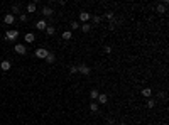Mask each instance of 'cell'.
<instances>
[{
    "mask_svg": "<svg viewBox=\"0 0 169 125\" xmlns=\"http://www.w3.org/2000/svg\"><path fill=\"white\" fill-rule=\"evenodd\" d=\"M19 37V31L17 29H10L5 32V41H15Z\"/></svg>",
    "mask_w": 169,
    "mask_h": 125,
    "instance_id": "obj_1",
    "label": "cell"
},
{
    "mask_svg": "<svg viewBox=\"0 0 169 125\" xmlns=\"http://www.w3.org/2000/svg\"><path fill=\"white\" fill-rule=\"evenodd\" d=\"M78 73H81V74H84V76H90V74H91V68L88 66V64L81 63V64H78Z\"/></svg>",
    "mask_w": 169,
    "mask_h": 125,
    "instance_id": "obj_2",
    "label": "cell"
},
{
    "mask_svg": "<svg viewBox=\"0 0 169 125\" xmlns=\"http://www.w3.org/2000/svg\"><path fill=\"white\" fill-rule=\"evenodd\" d=\"M41 14L44 15V17H53L54 10H53V7H51V5H44L42 9H41Z\"/></svg>",
    "mask_w": 169,
    "mask_h": 125,
    "instance_id": "obj_3",
    "label": "cell"
},
{
    "mask_svg": "<svg viewBox=\"0 0 169 125\" xmlns=\"http://www.w3.org/2000/svg\"><path fill=\"white\" fill-rule=\"evenodd\" d=\"M47 54H49V51L44 49V47H39V49H36V56H37L39 59H46Z\"/></svg>",
    "mask_w": 169,
    "mask_h": 125,
    "instance_id": "obj_4",
    "label": "cell"
},
{
    "mask_svg": "<svg viewBox=\"0 0 169 125\" xmlns=\"http://www.w3.org/2000/svg\"><path fill=\"white\" fill-rule=\"evenodd\" d=\"M15 52H17V54H21V56H24V54H27V47L24 46V44H15Z\"/></svg>",
    "mask_w": 169,
    "mask_h": 125,
    "instance_id": "obj_5",
    "label": "cell"
},
{
    "mask_svg": "<svg viewBox=\"0 0 169 125\" xmlns=\"http://www.w3.org/2000/svg\"><path fill=\"white\" fill-rule=\"evenodd\" d=\"M10 68H12V64H10L9 59H3L0 63V71H10Z\"/></svg>",
    "mask_w": 169,
    "mask_h": 125,
    "instance_id": "obj_6",
    "label": "cell"
},
{
    "mask_svg": "<svg viewBox=\"0 0 169 125\" xmlns=\"http://www.w3.org/2000/svg\"><path fill=\"white\" fill-rule=\"evenodd\" d=\"M3 22H5L7 26H12V24L15 22V15H12V14H5V17H3Z\"/></svg>",
    "mask_w": 169,
    "mask_h": 125,
    "instance_id": "obj_7",
    "label": "cell"
},
{
    "mask_svg": "<svg viewBox=\"0 0 169 125\" xmlns=\"http://www.w3.org/2000/svg\"><path fill=\"white\" fill-rule=\"evenodd\" d=\"M26 10H27V14H34V12L37 10V3H36V2H31V3H27Z\"/></svg>",
    "mask_w": 169,
    "mask_h": 125,
    "instance_id": "obj_8",
    "label": "cell"
},
{
    "mask_svg": "<svg viewBox=\"0 0 169 125\" xmlns=\"http://www.w3.org/2000/svg\"><path fill=\"white\" fill-rule=\"evenodd\" d=\"M90 17H91V15L88 14V12H84V10H83V12H79V21H81L83 24H86L88 21H90Z\"/></svg>",
    "mask_w": 169,
    "mask_h": 125,
    "instance_id": "obj_9",
    "label": "cell"
},
{
    "mask_svg": "<svg viewBox=\"0 0 169 125\" xmlns=\"http://www.w3.org/2000/svg\"><path fill=\"white\" fill-rule=\"evenodd\" d=\"M96 100H98V105H107V102H108V95H105V93L102 95V93H100Z\"/></svg>",
    "mask_w": 169,
    "mask_h": 125,
    "instance_id": "obj_10",
    "label": "cell"
},
{
    "mask_svg": "<svg viewBox=\"0 0 169 125\" xmlns=\"http://www.w3.org/2000/svg\"><path fill=\"white\" fill-rule=\"evenodd\" d=\"M36 27H37V31H46L47 22L46 21H37V22H36Z\"/></svg>",
    "mask_w": 169,
    "mask_h": 125,
    "instance_id": "obj_11",
    "label": "cell"
},
{
    "mask_svg": "<svg viewBox=\"0 0 169 125\" xmlns=\"http://www.w3.org/2000/svg\"><path fill=\"white\" fill-rule=\"evenodd\" d=\"M140 95H142L144 98H151V96H152V90H151V88H144V90L140 91Z\"/></svg>",
    "mask_w": 169,
    "mask_h": 125,
    "instance_id": "obj_12",
    "label": "cell"
},
{
    "mask_svg": "<svg viewBox=\"0 0 169 125\" xmlns=\"http://www.w3.org/2000/svg\"><path fill=\"white\" fill-rule=\"evenodd\" d=\"M24 41L31 44V42H34V41H36V36L32 34V32H27V34H26V37H24Z\"/></svg>",
    "mask_w": 169,
    "mask_h": 125,
    "instance_id": "obj_13",
    "label": "cell"
},
{
    "mask_svg": "<svg viewBox=\"0 0 169 125\" xmlns=\"http://www.w3.org/2000/svg\"><path fill=\"white\" fill-rule=\"evenodd\" d=\"M156 12H157V14H166V5H162V3H157V7H156Z\"/></svg>",
    "mask_w": 169,
    "mask_h": 125,
    "instance_id": "obj_14",
    "label": "cell"
},
{
    "mask_svg": "<svg viewBox=\"0 0 169 125\" xmlns=\"http://www.w3.org/2000/svg\"><path fill=\"white\" fill-rule=\"evenodd\" d=\"M71 37H73V32H71V31H64L63 32V39H64V41H69Z\"/></svg>",
    "mask_w": 169,
    "mask_h": 125,
    "instance_id": "obj_15",
    "label": "cell"
},
{
    "mask_svg": "<svg viewBox=\"0 0 169 125\" xmlns=\"http://www.w3.org/2000/svg\"><path fill=\"white\" fill-rule=\"evenodd\" d=\"M46 34H47V36H54V34H56V27L47 26V27H46Z\"/></svg>",
    "mask_w": 169,
    "mask_h": 125,
    "instance_id": "obj_16",
    "label": "cell"
},
{
    "mask_svg": "<svg viewBox=\"0 0 169 125\" xmlns=\"http://www.w3.org/2000/svg\"><path fill=\"white\" fill-rule=\"evenodd\" d=\"M56 61V56L53 54V52H49V54H47V58H46V63H49V64H53Z\"/></svg>",
    "mask_w": 169,
    "mask_h": 125,
    "instance_id": "obj_17",
    "label": "cell"
},
{
    "mask_svg": "<svg viewBox=\"0 0 169 125\" xmlns=\"http://www.w3.org/2000/svg\"><path fill=\"white\" fill-rule=\"evenodd\" d=\"M14 14H21V5H19V3H14V5H12V15Z\"/></svg>",
    "mask_w": 169,
    "mask_h": 125,
    "instance_id": "obj_18",
    "label": "cell"
},
{
    "mask_svg": "<svg viewBox=\"0 0 169 125\" xmlns=\"http://www.w3.org/2000/svg\"><path fill=\"white\" fill-rule=\"evenodd\" d=\"M79 29H81L83 32H90V31H91V26L86 22V24H83V26H79Z\"/></svg>",
    "mask_w": 169,
    "mask_h": 125,
    "instance_id": "obj_19",
    "label": "cell"
},
{
    "mask_svg": "<svg viewBox=\"0 0 169 125\" xmlns=\"http://www.w3.org/2000/svg\"><path fill=\"white\" fill-rule=\"evenodd\" d=\"M90 110L93 112V113H96V112H98V103H96V102H91V103H90Z\"/></svg>",
    "mask_w": 169,
    "mask_h": 125,
    "instance_id": "obj_20",
    "label": "cell"
},
{
    "mask_svg": "<svg viewBox=\"0 0 169 125\" xmlns=\"http://www.w3.org/2000/svg\"><path fill=\"white\" fill-rule=\"evenodd\" d=\"M98 95H100V93H98V90H95V88L90 91V98H91V100H96V98H98Z\"/></svg>",
    "mask_w": 169,
    "mask_h": 125,
    "instance_id": "obj_21",
    "label": "cell"
},
{
    "mask_svg": "<svg viewBox=\"0 0 169 125\" xmlns=\"http://www.w3.org/2000/svg\"><path fill=\"white\" fill-rule=\"evenodd\" d=\"M91 21H93V24H100V22H102V17H100V15H91Z\"/></svg>",
    "mask_w": 169,
    "mask_h": 125,
    "instance_id": "obj_22",
    "label": "cell"
},
{
    "mask_svg": "<svg viewBox=\"0 0 169 125\" xmlns=\"http://www.w3.org/2000/svg\"><path fill=\"white\" fill-rule=\"evenodd\" d=\"M117 24H120L118 21H117V19H112V21H110V29H112V31H113L115 27H117Z\"/></svg>",
    "mask_w": 169,
    "mask_h": 125,
    "instance_id": "obj_23",
    "label": "cell"
},
{
    "mask_svg": "<svg viewBox=\"0 0 169 125\" xmlns=\"http://www.w3.org/2000/svg\"><path fill=\"white\" fill-rule=\"evenodd\" d=\"M19 21H21V22H27V15L24 14V12H21V15H19Z\"/></svg>",
    "mask_w": 169,
    "mask_h": 125,
    "instance_id": "obj_24",
    "label": "cell"
},
{
    "mask_svg": "<svg viewBox=\"0 0 169 125\" xmlns=\"http://www.w3.org/2000/svg\"><path fill=\"white\" fill-rule=\"evenodd\" d=\"M156 107V100H151L149 98V102H147V108H154Z\"/></svg>",
    "mask_w": 169,
    "mask_h": 125,
    "instance_id": "obj_25",
    "label": "cell"
},
{
    "mask_svg": "<svg viewBox=\"0 0 169 125\" xmlns=\"http://www.w3.org/2000/svg\"><path fill=\"white\" fill-rule=\"evenodd\" d=\"M69 73L76 74V73H78V66H69Z\"/></svg>",
    "mask_w": 169,
    "mask_h": 125,
    "instance_id": "obj_26",
    "label": "cell"
},
{
    "mask_svg": "<svg viewBox=\"0 0 169 125\" xmlns=\"http://www.w3.org/2000/svg\"><path fill=\"white\" fill-rule=\"evenodd\" d=\"M71 29H73V31H76V29H79V24L76 22V21H73V22H71Z\"/></svg>",
    "mask_w": 169,
    "mask_h": 125,
    "instance_id": "obj_27",
    "label": "cell"
},
{
    "mask_svg": "<svg viewBox=\"0 0 169 125\" xmlns=\"http://www.w3.org/2000/svg\"><path fill=\"white\" fill-rule=\"evenodd\" d=\"M105 17L108 19V21H112V19H115V15H113V12H107V14H105Z\"/></svg>",
    "mask_w": 169,
    "mask_h": 125,
    "instance_id": "obj_28",
    "label": "cell"
},
{
    "mask_svg": "<svg viewBox=\"0 0 169 125\" xmlns=\"http://www.w3.org/2000/svg\"><path fill=\"white\" fill-rule=\"evenodd\" d=\"M105 125H115V120H113V118H108Z\"/></svg>",
    "mask_w": 169,
    "mask_h": 125,
    "instance_id": "obj_29",
    "label": "cell"
},
{
    "mask_svg": "<svg viewBox=\"0 0 169 125\" xmlns=\"http://www.w3.org/2000/svg\"><path fill=\"white\" fill-rule=\"evenodd\" d=\"M103 51H105L107 54H110V52H112V47H110V46H105V49H103Z\"/></svg>",
    "mask_w": 169,
    "mask_h": 125,
    "instance_id": "obj_30",
    "label": "cell"
},
{
    "mask_svg": "<svg viewBox=\"0 0 169 125\" xmlns=\"http://www.w3.org/2000/svg\"><path fill=\"white\" fill-rule=\"evenodd\" d=\"M117 125H127V123H123V122H120V123H117Z\"/></svg>",
    "mask_w": 169,
    "mask_h": 125,
    "instance_id": "obj_31",
    "label": "cell"
},
{
    "mask_svg": "<svg viewBox=\"0 0 169 125\" xmlns=\"http://www.w3.org/2000/svg\"><path fill=\"white\" fill-rule=\"evenodd\" d=\"M0 73H2V71H0Z\"/></svg>",
    "mask_w": 169,
    "mask_h": 125,
    "instance_id": "obj_32",
    "label": "cell"
}]
</instances>
